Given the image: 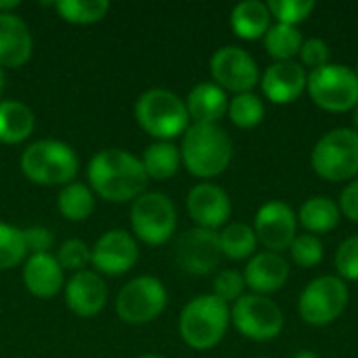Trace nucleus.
Wrapping results in <instances>:
<instances>
[{
    "instance_id": "2f4dec72",
    "label": "nucleus",
    "mask_w": 358,
    "mask_h": 358,
    "mask_svg": "<svg viewBox=\"0 0 358 358\" xmlns=\"http://www.w3.org/2000/svg\"><path fill=\"white\" fill-rule=\"evenodd\" d=\"M289 256L294 260L296 266L300 268H315L323 262L325 258V248L323 241L317 235L310 233H302L294 239V243L289 245Z\"/></svg>"
},
{
    "instance_id": "a211bd4d",
    "label": "nucleus",
    "mask_w": 358,
    "mask_h": 358,
    "mask_svg": "<svg viewBox=\"0 0 358 358\" xmlns=\"http://www.w3.org/2000/svg\"><path fill=\"white\" fill-rule=\"evenodd\" d=\"M243 279L252 294L271 298V294H277L285 287L289 279V262L283 258V254L266 250L256 252L243 268Z\"/></svg>"
},
{
    "instance_id": "423d86ee",
    "label": "nucleus",
    "mask_w": 358,
    "mask_h": 358,
    "mask_svg": "<svg viewBox=\"0 0 358 358\" xmlns=\"http://www.w3.org/2000/svg\"><path fill=\"white\" fill-rule=\"evenodd\" d=\"M306 92L327 113H346L358 105V76L348 65L327 63L308 71Z\"/></svg>"
},
{
    "instance_id": "1a4fd4ad",
    "label": "nucleus",
    "mask_w": 358,
    "mask_h": 358,
    "mask_svg": "<svg viewBox=\"0 0 358 358\" xmlns=\"http://www.w3.org/2000/svg\"><path fill=\"white\" fill-rule=\"evenodd\" d=\"M231 323L252 342H273L281 336L285 317L268 296L245 294L231 308Z\"/></svg>"
},
{
    "instance_id": "58836bf2",
    "label": "nucleus",
    "mask_w": 358,
    "mask_h": 358,
    "mask_svg": "<svg viewBox=\"0 0 358 358\" xmlns=\"http://www.w3.org/2000/svg\"><path fill=\"white\" fill-rule=\"evenodd\" d=\"M52 241H55L52 233L48 229H44V227L23 229V243H25V252L29 256H34V254H48Z\"/></svg>"
},
{
    "instance_id": "e433bc0d",
    "label": "nucleus",
    "mask_w": 358,
    "mask_h": 358,
    "mask_svg": "<svg viewBox=\"0 0 358 358\" xmlns=\"http://www.w3.org/2000/svg\"><path fill=\"white\" fill-rule=\"evenodd\" d=\"M55 258L63 271L67 268V271L78 273V271H84V266L90 262V248L80 239H69L59 248Z\"/></svg>"
},
{
    "instance_id": "20e7f679",
    "label": "nucleus",
    "mask_w": 358,
    "mask_h": 358,
    "mask_svg": "<svg viewBox=\"0 0 358 358\" xmlns=\"http://www.w3.org/2000/svg\"><path fill=\"white\" fill-rule=\"evenodd\" d=\"M315 174L327 182H352L358 178V132L355 128H334L325 132L313 153Z\"/></svg>"
},
{
    "instance_id": "ea45409f",
    "label": "nucleus",
    "mask_w": 358,
    "mask_h": 358,
    "mask_svg": "<svg viewBox=\"0 0 358 358\" xmlns=\"http://www.w3.org/2000/svg\"><path fill=\"white\" fill-rule=\"evenodd\" d=\"M338 206H340V212L344 218L358 224V178H355L352 182H348L342 189Z\"/></svg>"
},
{
    "instance_id": "4c0bfd02",
    "label": "nucleus",
    "mask_w": 358,
    "mask_h": 358,
    "mask_svg": "<svg viewBox=\"0 0 358 358\" xmlns=\"http://www.w3.org/2000/svg\"><path fill=\"white\" fill-rule=\"evenodd\" d=\"M300 65L308 71H313V69H319V67H323V65H327L329 63V46H327V42L325 40H321V38H308V40H304L302 42V48H300Z\"/></svg>"
},
{
    "instance_id": "2eb2a0df",
    "label": "nucleus",
    "mask_w": 358,
    "mask_h": 358,
    "mask_svg": "<svg viewBox=\"0 0 358 358\" xmlns=\"http://www.w3.org/2000/svg\"><path fill=\"white\" fill-rule=\"evenodd\" d=\"M187 212L199 229L216 231L229 224L233 206L229 193L214 182H199L187 195Z\"/></svg>"
},
{
    "instance_id": "a18cd8bd",
    "label": "nucleus",
    "mask_w": 358,
    "mask_h": 358,
    "mask_svg": "<svg viewBox=\"0 0 358 358\" xmlns=\"http://www.w3.org/2000/svg\"><path fill=\"white\" fill-rule=\"evenodd\" d=\"M141 358H162V357H157V355H145V357H141Z\"/></svg>"
},
{
    "instance_id": "9b49d317",
    "label": "nucleus",
    "mask_w": 358,
    "mask_h": 358,
    "mask_svg": "<svg viewBox=\"0 0 358 358\" xmlns=\"http://www.w3.org/2000/svg\"><path fill=\"white\" fill-rule=\"evenodd\" d=\"M168 304V292L157 277L141 275L128 281L115 300V313L124 323L143 325L157 319Z\"/></svg>"
},
{
    "instance_id": "b1692460",
    "label": "nucleus",
    "mask_w": 358,
    "mask_h": 358,
    "mask_svg": "<svg viewBox=\"0 0 358 358\" xmlns=\"http://www.w3.org/2000/svg\"><path fill=\"white\" fill-rule=\"evenodd\" d=\"M298 214V224H302V229L310 235H327L334 229H338L340 220H342V212L338 201H334L331 197L325 195H315L308 197Z\"/></svg>"
},
{
    "instance_id": "39448f33",
    "label": "nucleus",
    "mask_w": 358,
    "mask_h": 358,
    "mask_svg": "<svg viewBox=\"0 0 358 358\" xmlns=\"http://www.w3.org/2000/svg\"><path fill=\"white\" fill-rule=\"evenodd\" d=\"M134 115L141 128L159 141H172L191 126L185 101L166 88L145 90L134 105Z\"/></svg>"
},
{
    "instance_id": "5701e85b",
    "label": "nucleus",
    "mask_w": 358,
    "mask_h": 358,
    "mask_svg": "<svg viewBox=\"0 0 358 358\" xmlns=\"http://www.w3.org/2000/svg\"><path fill=\"white\" fill-rule=\"evenodd\" d=\"M271 21V10L266 2L260 0H243L235 4V8L231 10V29L237 38L248 42L264 38L268 27L273 25Z\"/></svg>"
},
{
    "instance_id": "c9c22d12",
    "label": "nucleus",
    "mask_w": 358,
    "mask_h": 358,
    "mask_svg": "<svg viewBox=\"0 0 358 358\" xmlns=\"http://www.w3.org/2000/svg\"><path fill=\"white\" fill-rule=\"evenodd\" d=\"M336 273L342 281H358V235L344 239L336 252Z\"/></svg>"
},
{
    "instance_id": "473e14b6",
    "label": "nucleus",
    "mask_w": 358,
    "mask_h": 358,
    "mask_svg": "<svg viewBox=\"0 0 358 358\" xmlns=\"http://www.w3.org/2000/svg\"><path fill=\"white\" fill-rule=\"evenodd\" d=\"M27 256L23 243V231L0 222V271L17 266Z\"/></svg>"
},
{
    "instance_id": "37998d69",
    "label": "nucleus",
    "mask_w": 358,
    "mask_h": 358,
    "mask_svg": "<svg viewBox=\"0 0 358 358\" xmlns=\"http://www.w3.org/2000/svg\"><path fill=\"white\" fill-rule=\"evenodd\" d=\"M352 124H355V130L358 132V105L352 109Z\"/></svg>"
},
{
    "instance_id": "ddd939ff",
    "label": "nucleus",
    "mask_w": 358,
    "mask_h": 358,
    "mask_svg": "<svg viewBox=\"0 0 358 358\" xmlns=\"http://www.w3.org/2000/svg\"><path fill=\"white\" fill-rule=\"evenodd\" d=\"M252 229L266 252L281 254L287 252L298 237V214L287 201L271 199L258 208Z\"/></svg>"
},
{
    "instance_id": "dca6fc26",
    "label": "nucleus",
    "mask_w": 358,
    "mask_h": 358,
    "mask_svg": "<svg viewBox=\"0 0 358 358\" xmlns=\"http://www.w3.org/2000/svg\"><path fill=\"white\" fill-rule=\"evenodd\" d=\"M138 260V245L126 231H107L90 250V262L105 275H124Z\"/></svg>"
},
{
    "instance_id": "f3484780",
    "label": "nucleus",
    "mask_w": 358,
    "mask_h": 358,
    "mask_svg": "<svg viewBox=\"0 0 358 358\" xmlns=\"http://www.w3.org/2000/svg\"><path fill=\"white\" fill-rule=\"evenodd\" d=\"M308 71L298 61L273 63L260 76L262 96L275 105L296 103L306 92Z\"/></svg>"
},
{
    "instance_id": "f257e3e1",
    "label": "nucleus",
    "mask_w": 358,
    "mask_h": 358,
    "mask_svg": "<svg viewBox=\"0 0 358 358\" xmlns=\"http://www.w3.org/2000/svg\"><path fill=\"white\" fill-rule=\"evenodd\" d=\"M147 172L126 149H103L88 162V182L107 201H130L145 193Z\"/></svg>"
},
{
    "instance_id": "0eeeda50",
    "label": "nucleus",
    "mask_w": 358,
    "mask_h": 358,
    "mask_svg": "<svg viewBox=\"0 0 358 358\" xmlns=\"http://www.w3.org/2000/svg\"><path fill=\"white\" fill-rule=\"evenodd\" d=\"M78 166L76 151L61 141H36L21 155V170L36 185H69Z\"/></svg>"
},
{
    "instance_id": "f704fd0d",
    "label": "nucleus",
    "mask_w": 358,
    "mask_h": 358,
    "mask_svg": "<svg viewBox=\"0 0 358 358\" xmlns=\"http://www.w3.org/2000/svg\"><path fill=\"white\" fill-rule=\"evenodd\" d=\"M245 289L248 287H245L243 273L233 271V268H224L214 279V292H212V296H216L224 304H235L241 296H245Z\"/></svg>"
},
{
    "instance_id": "7c9ffc66",
    "label": "nucleus",
    "mask_w": 358,
    "mask_h": 358,
    "mask_svg": "<svg viewBox=\"0 0 358 358\" xmlns=\"http://www.w3.org/2000/svg\"><path fill=\"white\" fill-rule=\"evenodd\" d=\"M55 8L65 21L84 25V23L101 21L109 10V2L107 0H61L55 4Z\"/></svg>"
},
{
    "instance_id": "9d476101",
    "label": "nucleus",
    "mask_w": 358,
    "mask_h": 358,
    "mask_svg": "<svg viewBox=\"0 0 358 358\" xmlns=\"http://www.w3.org/2000/svg\"><path fill=\"white\" fill-rule=\"evenodd\" d=\"M130 224L141 241L147 245H162L176 231V208L164 193H143L132 203Z\"/></svg>"
},
{
    "instance_id": "bb28decb",
    "label": "nucleus",
    "mask_w": 358,
    "mask_h": 358,
    "mask_svg": "<svg viewBox=\"0 0 358 358\" xmlns=\"http://www.w3.org/2000/svg\"><path fill=\"white\" fill-rule=\"evenodd\" d=\"M222 256L229 260H250L258 252V237L245 222H229L218 233Z\"/></svg>"
},
{
    "instance_id": "cd10ccee",
    "label": "nucleus",
    "mask_w": 358,
    "mask_h": 358,
    "mask_svg": "<svg viewBox=\"0 0 358 358\" xmlns=\"http://www.w3.org/2000/svg\"><path fill=\"white\" fill-rule=\"evenodd\" d=\"M264 40V48L268 52V57L273 59V63H285V61H296V57L300 55L302 48V31L294 25H283V23H275L268 27Z\"/></svg>"
},
{
    "instance_id": "c03bdc74",
    "label": "nucleus",
    "mask_w": 358,
    "mask_h": 358,
    "mask_svg": "<svg viewBox=\"0 0 358 358\" xmlns=\"http://www.w3.org/2000/svg\"><path fill=\"white\" fill-rule=\"evenodd\" d=\"M2 84H4V76H2V67H0V92H2Z\"/></svg>"
},
{
    "instance_id": "393cba45",
    "label": "nucleus",
    "mask_w": 358,
    "mask_h": 358,
    "mask_svg": "<svg viewBox=\"0 0 358 358\" xmlns=\"http://www.w3.org/2000/svg\"><path fill=\"white\" fill-rule=\"evenodd\" d=\"M36 126L34 111L21 101H0V141L2 143H21L25 141Z\"/></svg>"
},
{
    "instance_id": "f03ea898",
    "label": "nucleus",
    "mask_w": 358,
    "mask_h": 358,
    "mask_svg": "<svg viewBox=\"0 0 358 358\" xmlns=\"http://www.w3.org/2000/svg\"><path fill=\"white\" fill-rule=\"evenodd\" d=\"M180 157L197 178L220 176L233 159L231 136L218 124H191L182 134Z\"/></svg>"
},
{
    "instance_id": "7ed1b4c3",
    "label": "nucleus",
    "mask_w": 358,
    "mask_h": 358,
    "mask_svg": "<svg viewBox=\"0 0 358 358\" xmlns=\"http://www.w3.org/2000/svg\"><path fill=\"white\" fill-rule=\"evenodd\" d=\"M231 325V308L212 294L193 298L180 313L178 331L193 350H210L222 342Z\"/></svg>"
},
{
    "instance_id": "f8f14e48",
    "label": "nucleus",
    "mask_w": 358,
    "mask_h": 358,
    "mask_svg": "<svg viewBox=\"0 0 358 358\" xmlns=\"http://www.w3.org/2000/svg\"><path fill=\"white\" fill-rule=\"evenodd\" d=\"M210 73L214 84L233 94L254 92L260 84V67L256 59L241 46H220L210 59Z\"/></svg>"
},
{
    "instance_id": "c756f323",
    "label": "nucleus",
    "mask_w": 358,
    "mask_h": 358,
    "mask_svg": "<svg viewBox=\"0 0 358 358\" xmlns=\"http://www.w3.org/2000/svg\"><path fill=\"white\" fill-rule=\"evenodd\" d=\"M229 117L237 128L252 130L262 124L266 115V107L260 94L256 92H241L229 99Z\"/></svg>"
},
{
    "instance_id": "a19ab883",
    "label": "nucleus",
    "mask_w": 358,
    "mask_h": 358,
    "mask_svg": "<svg viewBox=\"0 0 358 358\" xmlns=\"http://www.w3.org/2000/svg\"><path fill=\"white\" fill-rule=\"evenodd\" d=\"M292 358H321L315 350H308V348H304V350H298L296 355Z\"/></svg>"
},
{
    "instance_id": "72a5a7b5",
    "label": "nucleus",
    "mask_w": 358,
    "mask_h": 358,
    "mask_svg": "<svg viewBox=\"0 0 358 358\" xmlns=\"http://www.w3.org/2000/svg\"><path fill=\"white\" fill-rule=\"evenodd\" d=\"M266 6L271 10V17L277 19V23L298 27L313 15L315 0H271L266 2Z\"/></svg>"
},
{
    "instance_id": "79ce46f5",
    "label": "nucleus",
    "mask_w": 358,
    "mask_h": 358,
    "mask_svg": "<svg viewBox=\"0 0 358 358\" xmlns=\"http://www.w3.org/2000/svg\"><path fill=\"white\" fill-rule=\"evenodd\" d=\"M19 6V0H13V2H0V13H13V8Z\"/></svg>"
},
{
    "instance_id": "49530a36",
    "label": "nucleus",
    "mask_w": 358,
    "mask_h": 358,
    "mask_svg": "<svg viewBox=\"0 0 358 358\" xmlns=\"http://www.w3.org/2000/svg\"><path fill=\"white\" fill-rule=\"evenodd\" d=\"M355 71H357V76H358V61H357V69H355Z\"/></svg>"
},
{
    "instance_id": "6e6552de",
    "label": "nucleus",
    "mask_w": 358,
    "mask_h": 358,
    "mask_svg": "<svg viewBox=\"0 0 358 358\" xmlns=\"http://www.w3.org/2000/svg\"><path fill=\"white\" fill-rule=\"evenodd\" d=\"M350 300V292L346 281L338 275H323L313 279L300 294L298 313L306 325L313 327H327L336 323Z\"/></svg>"
},
{
    "instance_id": "a878e982",
    "label": "nucleus",
    "mask_w": 358,
    "mask_h": 358,
    "mask_svg": "<svg viewBox=\"0 0 358 358\" xmlns=\"http://www.w3.org/2000/svg\"><path fill=\"white\" fill-rule=\"evenodd\" d=\"M141 164L149 178H155V180L172 178L182 164L180 149L170 141H157L145 149Z\"/></svg>"
},
{
    "instance_id": "412c9836",
    "label": "nucleus",
    "mask_w": 358,
    "mask_h": 358,
    "mask_svg": "<svg viewBox=\"0 0 358 358\" xmlns=\"http://www.w3.org/2000/svg\"><path fill=\"white\" fill-rule=\"evenodd\" d=\"M185 105L193 124H218L229 111V96L218 84L199 82L189 90Z\"/></svg>"
},
{
    "instance_id": "c85d7f7f",
    "label": "nucleus",
    "mask_w": 358,
    "mask_h": 358,
    "mask_svg": "<svg viewBox=\"0 0 358 358\" xmlns=\"http://www.w3.org/2000/svg\"><path fill=\"white\" fill-rule=\"evenodd\" d=\"M59 212L63 218L80 222L86 220L94 210V197L92 191L84 182H69L59 193Z\"/></svg>"
},
{
    "instance_id": "4be33fe9",
    "label": "nucleus",
    "mask_w": 358,
    "mask_h": 358,
    "mask_svg": "<svg viewBox=\"0 0 358 358\" xmlns=\"http://www.w3.org/2000/svg\"><path fill=\"white\" fill-rule=\"evenodd\" d=\"M63 268L50 254H34L23 266V283L36 298H50L63 287Z\"/></svg>"
},
{
    "instance_id": "4468645a",
    "label": "nucleus",
    "mask_w": 358,
    "mask_h": 358,
    "mask_svg": "<svg viewBox=\"0 0 358 358\" xmlns=\"http://www.w3.org/2000/svg\"><path fill=\"white\" fill-rule=\"evenodd\" d=\"M220 258L222 250L216 231L195 227L178 237L176 262L182 271L191 275H208L220 264Z\"/></svg>"
},
{
    "instance_id": "6ab92c4d",
    "label": "nucleus",
    "mask_w": 358,
    "mask_h": 358,
    "mask_svg": "<svg viewBox=\"0 0 358 358\" xmlns=\"http://www.w3.org/2000/svg\"><path fill=\"white\" fill-rule=\"evenodd\" d=\"M65 302L78 317H94L107 302V285L92 271H78L65 285Z\"/></svg>"
},
{
    "instance_id": "aec40b11",
    "label": "nucleus",
    "mask_w": 358,
    "mask_h": 358,
    "mask_svg": "<svg viewBox=\"0 0 358 358\" xmlns=\"http://www.w3.org/2000/svg\"><path fill=\"white\" fill-rule=\"evenodd\" d=\"M34 38L15 13H0V67H21L29 61Z\"/></svg>"
}]
</instances>
